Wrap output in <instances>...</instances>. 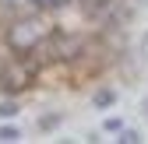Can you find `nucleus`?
Masks as SVG:
<instances>
[{
    "label": "nucleus",
    "mask_w": 148,
    "mask_h": 144,
    "mask_svg": "<svg viewBox=\"0 0 148 144\" xmlns=\"http://www.w3.org/2000/svg\"><path fill=\"white\" fill-rule=\"evenodd\" d=\"M0 4H11V7H14V4H18V0H0Z\"/></svg>",
    "instance_id": "obj_12"
},
{
    "label": "nucleus",
    "mask_w": 148,
    "mask_h": 144,
    "mask_svg": "<svg viewBox=\"0 0 148 144\" xmlns=\"http://www.w3.org/2000/svg\"><path fill=\"white\" fill-rule=\"evenodd\" d=\"M106 130H113V134H120V130H123V123H120L116 116H109V120H106Z\"/></svg>",
    "instance_id": "obj_9"
},
{
    "label": "nucleus",
    "mask_w": 148,
    "mask_h": 144,
    "mask_svg": "<svg viewBox=\"0 0 148 144\" xmlns=\"http://www.w3.org/2000/svg\"><path fill=\"white\" fill-rule=\"evenodd\" d=\"M32 4L39 7V11H60V7H67V4H71V0H32Z\"/></svg>",
    "instance_id": "obj_4"
},
{
    "label": "nucleus",
    "mask_w": 148,
    "mask_h": 144,
    "mask_svg": "<svg viewBox=\"0 0 148 144\" xmlns=\"http://www.w3.org/2000/svg\"><path fill=\"white\" fill-rule=\"evenodd\" d=\"M145 113H148V98H145Z\"/></svg>",
    "instance_id": "obj_13"
},
{
    "label": "nucleus",
    "mask_w": 148,
    "mask_h": 144,
    "mask_svg": "<svg viewBox=\"0 0 148 144\" xmlns=\"http://www.w3.org/2000/svg\"><path fill=\"white\" fill-rule=\"evenodd\" d=\"M42 35H46V25L35 21V18H25V21H14L7 28V46H11V53H21L25 56V53L39 49Z\"/></svg>",
    "instance_id": "obj_1"
},
{
    "label": "nucleus",
    "mask_w": 148,
    "mask_h": 144,
    "mask_svg": "<svg viewBox=\"0 0 148 144\" xmlns=\"http://www.w3.org/2000/svg\"><path fill=\"white\" fill-rule=\"evenodd\" d=\"M116 141H120V144H141V134H138V130H127V127H123Z\"/></svg>",
    "instance_id": "obj_7"
},
{
    "label": "nucleus",
    "mask_w": 148,
    "mask_h": 144,
    "mask_svg": "<svg viewBox=\"0 0 148 144\" xmlns=\"http://www.w3.org/2000/svg\"><path fill=\"white\" fill-rule=\"evenodd\" d=\"M57 123H60V116H46V120L39 123V127H42V130H49V127H57Z\"/></svg>",
    "instance_id": "obj_10"
},
{
    "label": "nucleus",
    "mask_w": 148,
    "mask_h": 144,
    "mask_svg": "<svg viewBox=\"0 0 148 144\" xmlns=\"http://www.w3.org/2000/svg\"><path fill=\"white\" fill-rule=\"evenodd\" d=\"M141 56H145V60H148V32H145V35H141Z\"/></svg>",
    "instance_id": "obj_11"
},
{
    "label": "nucleus",
    "mask_w": 148,
    "mask_h": 144,
    "mask_svg": "<svg viewBox=\"0 0 148 144\" xmlns=\"http://www.w3.org/2000/svg\"><path fill=\"white\" fill-rule=\"evenodd\" d=\"M0 141H4V144L21 141V130H18V127H0Z\"/></svg>",
    "instance_id": "obj_5"
},
{
    "label": "nucleus",
    "mask_w": 148,
    "mask_h": 144,
    "mask_svg": "<svg viewBox=\"0 0 148 144\" xmlns=\"http://www.w3.org/2000/svg\"><path fill=\"white\" fill-rule=\"evenodd\" d=\"M35 81V67L32 63H14L0 74V88L4 92H25V88Z\"/></svg>",
    "instance_id": "obj_2"
},
{
    "label": "nucleus",
    "mask_w": 148,
    "mask_h": 144,
    "mask_svg": "<svg viewBox=\"0 0 148 144\" xmlns=\"http://www.w3.org/2000/svg\"><path fill=\"white\" fill-rule=\"evenodd\" d=\"M109 4H113V0H85V11H88V14H99V11H106Z\"/></svg>",
    "instance_id": "obj_8"
},
{
    "label": "nucleus",
    "mask_w": 148,
    "mask_h": 144,
    "mask_svg": "<svg viewBox=\"0 0 148 144\" xmlns=\"http://www.w3.org/2000/svg\"><path fill=\"white\" fill-rule=\"evenodd\" d=\"M113 102H116V95L109 92V88H99V92H95V109H109Z\"/></svg>",
    "instance_id": "obj_3"
},
{
    "label": "nucleus",
    "mask_w": 148,
    "mask_h": 144,
    "mask_svg": "<svg viewBox=\"0 0 148 144\" xmlns=\"http://www.w3.org/2000/svg\"><path fill=\"white\" fill-rule=\"evenodd\" d=\"M18 116V102L11 98V102H0V120H14Z\"/></svg>",
    "instance_id": "obj_6"
}]
</instances>
